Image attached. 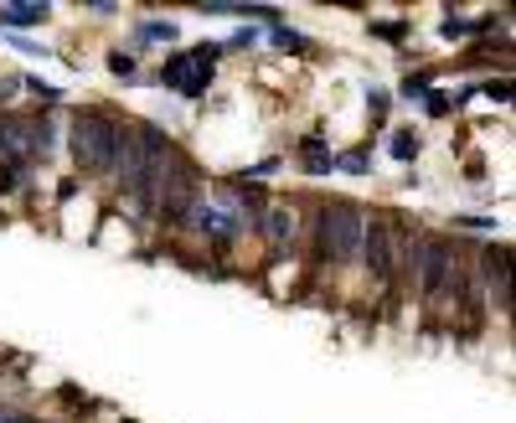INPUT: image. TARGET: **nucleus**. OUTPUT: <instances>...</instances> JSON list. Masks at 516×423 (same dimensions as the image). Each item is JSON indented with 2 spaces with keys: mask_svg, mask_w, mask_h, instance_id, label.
Listing matches in <instances>:
<instances>
[{
  "mask_svg": "<svg viewBox=\"0 0 516 423\" xmlns=\"http://www.w3.org/2000/svg\"><path fill=\"white\" fill-rule=\"evenodd\" d=\"M166 129L155 124H135V129H119V150H114V165H119V186L129 196H150L155 181H160V165H166Z\"/></svg>",
  "mask_w": 516,
  "mask_h": 423,
  "instance_id": "nucleus-1",
  "label": "nucleus"
},
{
  "mask_svg": "<svg viewBox=\"0 0 516 423\" xmlns=\"http://www.w3.org/2000/svg\"><path fill=\"white\" fill-rule=\"evenodd\" d=\"M67 145H73V160H78V171H89V176H104L109 165H114V150H119V124L109 119V114H78L73 129H67Z\"/></svg>",
  "mask_w": 516,
  "mask_h": 423,
  "instance_id": "nucleus-2",
  "label": "nucleus"
},
{
  "mask_svg": "<svg viewBox=\"0 0 516 423\" xmlns=\"http://www.w3.org/2000/svg\"><path fill=\"white\" fill-rule=\"evenodd\" d=\"M362 227H366L362 207H351V202H326V207H320V253H326L331 264H351V258L362 253Z\"/></svg>",
  "mask_w": 516,
  "mask_h": 423,
  "instance_id": "nucleus-3",
  "label": "nucleus"
},
{
  "mask_svg": "<svg viewBox=\"0 0 516 423\" xmlns=\"http://www.w3.org/2000/svg\"><path fill=\"white\" fill-rule=\"evenodd\" d=\"M196 196H202V176H196V165L171 145V150H166V165H160V181H155V202H160L166 217L186 222V212H191Z\"/></svg>",
  "mask_w": 516,
  "mask_h": 423,
  "instance_id": "nucleus-4",
  "label": "nucleus"
},
{
  "mask_svg": "<svg viewBox=\"0 0 516 423\" xmlns=\"http://www.w3.org/2000/svg\"><path fill=\"white\" fill-rule=\"evenodd\" d=\"M0 155H11L16 165H27L31 155H47V129L21 114H0Z\"/></svg>",
  "mask_w": 516,
  "mask_h": 423,
  "instance_id": "nucleus-5",
  "label": "nucleus"
},
{
  "mask_svg": "<svg viewBox=\"0 0 516 423\" xmlns=\"http://www.w3.org/2000/svg\"><path fill=\"white\" fill-rule=\"evenodd\" d=\"M186 222H191L196 233H207V238H217V242H233V238H238V233L248 227L243 217L222 212L217 202H207V196H196V202H191V212H186Z\"/></svg>",
  "mask_w": 516,
  "mask_h": 423,
  "instance_id": "nucleus-6",
  "label": "nucleus"
},
{
  "mask_svg": "<svg viewBox=\"0 0 516 423\" xmlns=\"http://www.w3.org/2000/svg\"><path fill=\"white\" fill-rule=\"evenodd\" d=\"M258 222H264V238H269L273 248L295 242V212H289V207H269L264 217H258Z\"/></svg>",
  "mask_w": 516,
  "mask_h": 423,
  "instance_id": "nucleus-7",
  "label": "nucleus"
},
{
  "mask_svg": "<svg viewBox=\"0 0 516 423\" xmlns=\"http://www.w3.org/2000/svg\"><path fill=\"white\" fill-rule=\"evenodd\" d=\"M0 21L5 27H36V21H47V5H0Z\"/></svg>",
  "mask_w": 516,
  "mask_h": 423,
  "instance_id": "nucleus-8",
  "label": "nucleus"
},
{
  "mask_svg": "<svg viewBox=\"0 0 516 423\" xmlns=\"http://www.w3.org/2000/svg\"><path fill=\"white\" fill-rule=\"evenodd\" d=\"M186 73H191V58L176 52V58H166V67H160V83L166 88H186Z\"/></svg>",
  "mask_w": 516,
  "mask_h": 423,
  "instance_id": "nucleus-9",
  "label": "nucleus"
},
{
  "mask_svg": "<svg viewBox=\"0 0 516 423\" xmlns=\"http://www.w3.org/2000/svg\"><path fill=\"white\" fill-rule=\"evenodd\" d=\"M300 160H304V171H315V176H320V171H331V165H335V155H326V150H320V140H304V155H300Z\"/></svg>",
  "mask_w": 516,
  "mask_h": 423,
  "instance_id": "nucleus-10",
  "label": "nucleus"
},
{
  "mask_svg": "<svg viewBox=\"0 0 516 423\" xmlns=\"http://www.w3.org/2000/svg\"><path fill=\"white\" fill-rule=\"evenodd\" d=\"M388 150H393L397 160H413V155H419V135H413V129H397L393 140H388Z\"/></svg>",
  "mask_w": 516,
  "mask_h": 423,
  "instance_id": "nucleus-11",
  "label": "nucleus"
},
{
  "mask_svg": "<svg viewBox=\"0 0 516 423\" xmlns=\"http://www.w3.org/2000/svg\"><path fill=\"white\" fill-rule=\"evenodd\" d=\"M490 21H470V16H450V21H444V36H450V42H455V36H470V31H486Z\"/></svg>",
  "mask_w": 516,
  "mask_h": 423,
  "instance_id": "nucleus-12",
  "label": "nucleus"
},
{
  "mask_svg": "<svg viewBox=\"0 0 516 423\" xmlns=\"http://www.w3.org/2000/svg\"><path fill=\"white\" fill-rule=\"evenodd\" d=\"M140 42H176V21H145Z\"/></svg>",
  "mask_w": 516,
  "mask_h": 423,
  "instance_id": "nucleus-13",
  "label": "nucleus"
},
{
  "mask_svg": "<svg viewBox=\"0 0 516 423\" xmlns=\"http://www.w3.org/2000/svg\"><path fill=\"white\" fill-rule=\"evenodd\" d=\"M419 93H428V73H408L403 78V98H419Z\"/></svg>",
  "mask_w": 516,
  "mask_h": 423,
  "instance_id": "nucleus-14",
  "label": "nucleus"
},
{
  "mask_svg": "<svg viewBox=\"0 0 516 423\" xmlns=\"http://www.w3.org/2000/svg\"><path fill=\"white\" fill-rule=\"evenodd\" d=\"M109 67H114L119 78H135V58H129V52H109Z\"/></svg>",
  "mask_w": 516,
  "mask_h": 423,
  "instance_id": "nucleus-15",
  "label": "nucleus"
},
{
  "mask_svg": "<svg viewBox=\"0 0 516 423\" xmlns=\"http://www.w3.org/2000/svg\"><path fill=\"white\" fill-rule=\"evenodd\" d=\"M273 42H279V47H289V52H300V47H304L300 31H289V27H273Z\"/></svg>",
  "mask_w": 516,
  "mask_h": 423,
  "instance_id": "nucleus-16",
  "label": "nucleus"
},
{
  "mask_svg": "<svg viewBox=\"0 0 516 423\" xmlns=\"http://www.w3.org/2000/svg\"><path fill=\"white\" fill-rule=\"evenodd\" d=\"M372 31H377V36H393V42H403V31H408V27H397V21H372Z\"/></svg>",
  "mask_w": 516,
  "mask_h": 423,
  "instance_id": "nucleus-17",
  "label": "nucleus"
},
{
  "mask_svg": "<svg viewBox=\"0 0 516 423\" xmlns=\"http://www.w3.org/2000/svg\"><path fill=\"white\" fill-rule=\"evenodd\" d=\"M424 104H428V114H450V98L444 93H424Z\"/></svg>",
  "mask_w": 516,
  "mask_h": 423,
  "instance_id": "nucleus-18",
  "label": "nucleus"
},
{
  "mask_svg": "<svg viewBox=\"0 0 516 423\" xmlns=\"http://www.w3.org/2000/svg\"><path fill=\"white\" fill-rule=\"evenodd\" d=\"M335 165H346V171H366V155H362V150H351V155H341Z\"/></svg>",
  "mask_w": 516,
  "mask_h": 423,
  "instance_id": "nucleus-19",
  "label": "nucleus"
},
{
  "mask_svg": "<svg viewBox=\"0 0 516 423\" xmlns=\"http://www.w3.org/2000/svg\"><path fill=\"white\" fill-rule=\"evenodd\" d=\"M459 227H470V233H490L496 222H490V217H470V222H459Z\"/></svg>",
  "mask_w": 516,
  "mask_h": 423,
  "instance_id": "nucleus-20",
  "label": "nucleus"
}]
</instances>
